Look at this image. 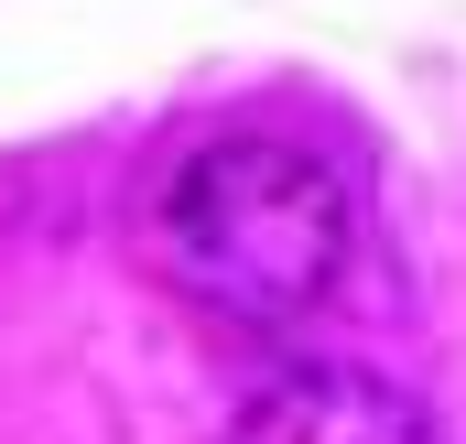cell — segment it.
I'll return each mask as SVG.
<instances>
[{"instance_id": "obj_1", "label": "cell", "mask_w": 466, "mask_h": 444, "mask_svg": "<svg viewBox=\"0 0 466 444\" xmlns=\"http://www.w3.org/2000/svg\"><path fill=\"white\" fill-rule=\"evenodd\" d=\"M163 271L228 315L293 326L348 271V185L304 141H207L163 196Z\"/></svg>"}, {"instance_id": "obj_2", "label": "cell", "mask_w": 466, "mask_h": 444, "mask_svg": "<svg viewBox=\"0 0 466 444\" xmlns=\"http://www.w3.org/2000/svg\"><path fill=\"white\" fill-rule=\"evenodd\" d=\"M228 444H423V412L369 368H293L228 423Z\"/></svg>"}]
</instances>
